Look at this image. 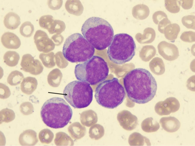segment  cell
I'll list each match as a JSON object with an SVG mask.
<instances>
[{
  "mask_svg": "<svg viewBox=\"0 0 195 146\" xmlns=\"http://www.w3.org/2000/svg\"><path fill=\"white\" fill-rule=\"evenodd\" d=\"M81 31L86 40L99 50L108 47L114 36L111 25L106 20L98 17L87 19L83 24Z\"/></svg>",
  "mask_w": 195,
  "mask_h": 146,
  "instance_id": "2",
  "label": "cell"
},
{
  "mask_svg": "<svg viewBox=\"0 0 195 146\" xmlns=\"http://www.w3.org/2000/svg\"><path fill=\"white\" fill-rule=\"evenodd\" d=\"M136 49V44L131 36L126 33H120L114 36L108 47L107 54L112 62L121 65L132 59Z\"/></svg>",
  "mask_w": 195,
  "mask_h": 146,
  "instance_id": "7",
  "label": "cell"
},
{
  "mask_svg": "<svg viewBox=\"0 0 195 146\" xmlns=\"http://www.w3.org/2000/svg\"><path fill=\"white\" fill-rule=\"evenodd\" d=\"M72 110L63 98L55 97L46 101L41 108L40 115L44 123L54 129L63 128L70 122Z\"/></svg>",
  "mask_w": 195,
  "mask_h": 146,
  "instance_id": "3",
  "label": "cell"
},
{
  "mask_svg": "<svg viewBox=\"0 0 195 146\" xmlns=\"http://www.w3.org/2000/svg\"><path fill=\"white\" fill-rule=\"evenodd\" d=\"M94 52V48L79 33L72 34L66 39L62 50L64 57L72 63L86 62Z\"/></svg>",
  "mask_w": 195,
  "mask_h": 146,
  "instance_id": "6",
  "label": "cell"
},
{
  "mask_svg": "<svg viewBox=\"0 0 195 146\" xmlns=\"http://www.w3.org/2000/svg\"><path fill=\"white\" fill-rule=\"evenodd\" d=\"M157 13V20L155 23L157 24L163 17L167 18L166 14L164 12L161 11H158L156 12Z\"/></svg>",
  "mask_w": 195,
  "mask_h": 146,
  "instance_id": "27",
  "label": "cell"
},
{
  "mask_svg": "<svg viewBox=\"0 0 195 146\" xmlns=\"http://www.w3.org/2000/svg\"><path fill=\"white\" fill-rule=\"evenodd\" d=\"M52 55H50V56H49L50 55L46 54L43 53H40L39 55V58L45 66L48 67L53 65L52 59L53 57L50 56Z\"/></svg>",
  "mask_w": 195,
  "mask_h": 146,
  "instance_id": "23",
  "label": "cell"
},
{
  "mask_svg": "<svg viewBox=\"0 0 195 146\" xmlns=\"http://www.w3.org/2000/svg\"><path fill=\"white\" fill-rule=\"evenodd\" d=\"M20 112L24 115H28L33 113L34 107L33 105L30 102L27 101L22 103L20 107Z\"/></svg>",
  "mask_w": 195,
  "mask_h": 146,
  "instance_id": "22",
  "label": "cell"
},
{
  "mask_svg": "<svg viewBox=\"0 0 195 146\" xmlns=\"http://www.w3.org/2000/svg\"><path fill=\"white\" fill-rule=\"evenodd\" d=\"M175 118H174L172 120V122H171V120H170V119L169 121H170V122L169 121V120H168V121L167 119V120H166V125H163L162 126V127L164 129V128H165V127L166 126V128L164 130H167V128H168V127L169 126V129H170V132H171V129H172V128H175V127L176 126H178L179 125H175V121H176L178 120H176V121H175V122H173V121L175 119Z\"/></svg>",
  "mask_w": 195,
  "mask_h": 146,
  "instance_id": "25",
  "label": "cell"
},
{
  "mask_svg": "<svg viewBox=\"0 0 195 146\" xmlns=\"http://www.w3.org/2000/svg\"><path fill=\"white\" fill-rule=\"evenodd\" d=\"M20 58L19 54L14 51H8L3 56L4 62L10 67L16 66L18 63Z\"/></svg>",
  "mask_w": 195,
  "mask_h": 146,
  "instance_id": "15",
  "label": "cell"
},
{
  "mask_svg": "<svg viewBox=\"0 0 195 146\" xmlns=\"http://www.w3.org/2000/svg\"><path fill=\"white\" fill-rule=\"evenodd\" d=\"M54 135L52 132L48 129L41 130L39 133V137L41 143L44 144H48L53 140Z\"/></svg>",
  "mask_w": 195,
  "mask_h": 146,
  "instance_id": "19",
  "label": "cell"
},
{
  "mask_svg": "<svg viewBox=\"0 0 195 146\" xmlns=\"http://www.w3.org/2000/svg\"><path fill=\"white\" fill-rule=\"evenodd\" d=\"M34 25L30 21H25L21 25L20 28V33L21 35L27 37H30L34 32Z\"/></svg>",
  "mask_w": 195,
  "mask_h": 146,
  "instance_id": "18",
  "label": "cell"
},
{
  "mask_svg": "<svg viewBox=\"0 0 195 146\" xmlns=\"http://www.w3.org/2000/svg\"><path fill=\"white\" fill-rule=\"evenodd\" d=\"M0 98L5 99L8 98L11 95V92L9 87L3 84L0 83Z\"/></svg>",
  "mask_w": 195,
  "mask_h": 146,
  "instance_id": "24",
  "label": "cell"
},
{
  "mask_svg": "<svg viewBox=\"0 0 195 146\" xmlns=\"http://www.w3.org/2000/svg\"><path fill=\"white\" fill-rule=\"evenodd\" d=\"M69 140L70 137L66 134L59 132L56 134L54 142L57 145H67Z\"/></svg>",
  "mask_w": 195,
  "mask_h": 146,
  "instance_id": "21",
  "label": "cell"
},
{
  "mask_svg": "<svg viewBox=\"0 0 195 146\" xmlns=\"http://www.w3.org/2000/svg\"><path fill=\"white\" fill-rule=\"evenodd\" d=\"M38 141L37 133L31 129L24 130L20 134L19 137V142L21 146H34Z\"/></svg>",
  "mask_w": 195,
  "mask_h": 146,
  "instance_id": "11",
  "label": "cell"
},
{
  "mask_svg": "<svg viewBox=\"0 0 195 146\" xmlns=\"http://www.w3.org/2000/svg\"><path fill=\"white\" fill-rule=\"evenodd\" d=\"M123 83L128 98L136 103L148 102L156 93V81L151 73L144 68H137L130 71L123 78Z\"/></svg>",
  "mask_w": 195,
  "mask_h": 146,
  "instance_id": "1",
  "label": "cell"
},
{
  "mask_svg": "<svg viewBox=\"0 0 195 146\" xmlns=\"http://www.w3.org/2000/svg\"><path fill=\"white\" fill-rule=\"evenodd\" d=\"M94 97L99 105L105 108L113 109L123 102L126 94L119 80L114 77L98 84L95 88Z\"/></svg>",
  "mask_w": 195,
  "mask_h": 146,
  "instance_id": "5",
  "label": "cell"
},
{
  "mask_svg": "<svg viewBox=\"0 0 195 146\" xmlns=\"http://www.w3.org/2000/svg\"><path fill=\"white\" fill-rule=\"evenodd\" d=\"M109 71L107 63L105 60L95 55L83 63L76 65L74 73L77 80L94 85L106 79Z\"/></svg>",
  "mask_w": 195,
  "mask_h": 146,
  "instance_id": "4",
  "label": "cell"
},
{
  "mask_svg": "<svg viewBox=\"0 0 195 146\" xmlns=\"http://www.w3.org/2000/svg\"><path fill=\"white\" fill-rule=\"evenodd\" d=\"M2 45L6 48L17 49L21 45V41L19 37L15 34L9 32L4 33L1 37Z\"/></svg>",
  "mask_w": 195,
  "mask_h": 146,
  "instance_id": "10",
  "label": "cell"
},
{
  "mask_svg": "<svg viewBox=\"0 0 195 146\" xmlns=\"http://www.w3.org/2000/svg\"><path fill=\"white\" fill-rule=\"evenodd\" d=\"M66 101L73 107L76 109L85 108L92 101L93 90L87 83L74 80L68 84L63 92Z\"/></svg>",
  "mask_w": 195,
  "mask_h": 146,
  "instance_id": "8",
  "label": "cell"
},
{
  "mask_svg": "<svg viewBox=\"0 0 195 146\" xmlns=\"http://www.w3.org/2000/svg\"><path fill=\"white\" fill-rule=\"evenodd\" d=\"M23 73L18 70L12 71L7 78V82L9 84L12 86L19 84L24 78Z\"/></svg>",
  "mask_w": 195,
  "mask_h": 146,
  "instance_id": "16",
  "label": "cell"
},
{
  "mask_svg": "<svg viewBox=\"0 0 195 146\" xmlns=\"http://www.w3.org/2000/svg\"><path fill=\"white\" fill-rule=\"evenodd\" d=\"M20 66L21 69L34 75L39 74L43 70V67L41 62L37 59H35L29 54L23 55Z\"/></svg>",
  "mask_w": 195,
  "mask_h": 146,
  "instance_id": "9",
  "label": "cell"
},
{
  "mask_svg": "<svg viewBox=\"0 0 195 146\" xmlns=\"http://www.w3.org/2000/svg\"><path fill=\"white\" fill-rule=\"evenodd\" d=\"M53 2L52 1H49L48 4V5L50 8H51L53 9H57L59 8L61 6L62 3L55 2L54 1H53Z\"/></svg>",
  "mask_w": 195,
  "mask_h": 146,
  "instance_id": "26",
  "label": "cell"
},
{
  "mask_svg": "<svg viewBox=\"0 0 195 146\" xmlns=\"http://www.w3.org/2000/svg\"><path fill=\"white\" fill-rule=\"evenodd\" d=\"M46 37V34L40 30H37L35 33L34 37V43L38 50L40 52H46L48 50L46 44L49 40Z\"/></svg>",
  "mask_w": 195,
  "mask_h": 146,
  "instance_id": "13",
  "label": "cell"
},
{
  "mask_svg": "<svg viewBox=\"0 0 195 146\" xmlns=\"http://www.w3.org/2000/svg\"><path fill=\"white\" fill-rule=\"evenodd\" d=\"M37 85V80L35 77H28L23 79L21 84L20 89L24 93L30 95L36 90Z\"/></svg>",
  "mask_w": 195,
  "mask_h": 146,
  "instance_id": "12",
  "label": "cell"
},
{
  "mask_svg": "<svg viewBox=\"0 0 195 146\" xmlns=\"http://www.w3.org/2000/svg\"><path fill=\"white\" fill-rule=\"evenodd\" d=\"M3 23L6 28L14 30L17 29L20 24V18L17 13L10 12L4 16Z\"/></svg>",
  "mask_w": 195,
  "mask_h": 146,
  "instance_id": "14",
  "label": "cell"
},
{
  "mask_svg": "<svg viewBox=\"0 0 195 146\" xmlns=\"http://www.w3.org/2000/svg\"><path fill=\"white\" fill-rule=\"evenodd\" d=\"M15 117L14 112L12 109L6 108L0 112V124L5 122L8 123L13 121Z\"/></svg>",
  "mask_w": 195,
  "mask_h": 146,
  "instance_id": "17",
  "label": "cell"
},
{
  "mask_svg": "<svg viewBox=\"0 0 195 146\" xmlns=\"http://www.w3.org/2000/svg\"><path fill=\"white\" fill-rule=\"evenodd\" d=\"M56 70L54 69L51 72L48 77V82L50 84L54 87H57L59 85L61 78L60 71H58L57 73H56Z\"/></svg>",
  "mask_w": 195,
  "mask_h": 146,
  "instance_id": "20",
  "label": "cell"
}]
</instances>
